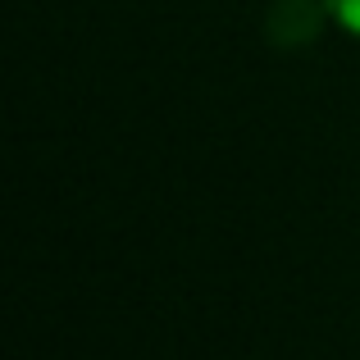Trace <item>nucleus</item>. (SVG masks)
Instances as JSON below:
<instances>
[{
	"mask_svg": "<svg viewBox=\"0 0 360 360\" xmlns=\"http://www.w3.org/2000/svg\"><path fill=\"white\" fill-rule=\"evenodd\" d=\"M324 14H328L324 0H274L269 18H264V32H269L274 46L292 51V46L315 41L319 27H324Z\"/></svg>",
	"mask_w": 360,
	"mask_h": 360,
	"instance_id": "f257e3e1",
	"label": "nucleus"
},
{
	"mask_svg": "<svg viewBox=\"0 0 360 360\" xmlns=\"http://www.w3.org/2000/svg\"><path fill=\"white\" fill-rule=\"evenodd\" d=\"M328 5V18L338 27H347L352 37H360V0H324Z\"/></svg>",
	"mask_w": 360,
	"mask_h": 360,
	"instance_id": "f03ea898",
	"label": "nucleus"
}]
</instances>
